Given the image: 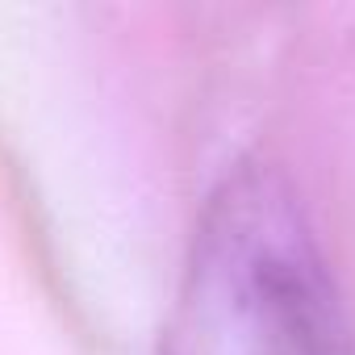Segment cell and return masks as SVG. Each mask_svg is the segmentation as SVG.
I'll return each mask as SVG.
<instances>
[{
    "label": "cell",
    "mask_w": 355,
    "mask_h": 355,
    "mask_svg": "<svg viewBox=\"0 0 355 355\" xmlns=\"http://www.w3.org/2000/svg\"><path fill=\"white\" fill-rule=\"evenodd\" d=\"M163 355H355L338 284L280 167L247 159L209 193Z\"/></svg>",
    "instance_id": "obj_1"
}]
</instances>
